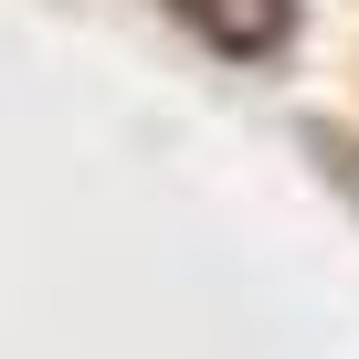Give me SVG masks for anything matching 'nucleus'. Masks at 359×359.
<instances>
[{
    "instance_id": "f257e3e1",
    "label": "nucleus",
    "mask_w": 359,
    "mask_h": 359,
    "mask_svg": "<svg viewBox=\"0 0 359 359\" xmlns=\"http://www.w3.org/2000/svg\"><path fill=\"white\" fill-rule=\"evenodd\" d=\"M180 22H191L212 53H275L296 32V0H169Z\"/></svg>"
}]
</instances>
